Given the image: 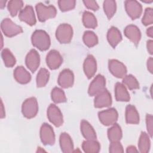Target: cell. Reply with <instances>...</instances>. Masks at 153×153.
Instances as JSON below:
<instances>
[{"label":"cell","instance_id":"cell-24","mask_svg":"<svg viewBox=\"0 0 153 153\" xmlns=\"http://www.w3.org/2000/svg\"><path fill=\"white\" fill-rule=\"evenodd\" d=\"M139 115L136 108L132 105H128L126 108V121L128 124H138Z\"/></svg>","mask_w":153,"mask_h":153},{"label":"cell","instance_id":"cell-11","mask_svg":"<svg viewBox=\"0 0 153 153\" xmlns=\"http://www.w3.org/2000/svg\"><path fill=\"white\" fill-rule=\"evenodd\" d=\"M108 68L110 72L118 78H123L127 72L126 66L122 62L115 59H111L109 61Z\"/></svg>","mask_w":153,"mask_h":153},{"label":"cell","instance_id":"cell-40","mask_svg":"<svg viewBox=\"0 0 153 153\" xmlns=\"http://www.w3.org/2000/svg\"><path fill=\"white\" fill-rule=\"evenodd\" d=\"M83 3L84 4L85 6L87 8L93 10V11H96L99 8V5L97 4V2H96L95 1H92V0L83 1Z\"/></svg>","mask_w":153,"mask_h":153},{"label":"cell","instance_id":"cell-20","mask_svg":"<svg viewBox=\"0 0 153 153\" xmlns=\"http://www.w3.org/2000/svg\"><path fill=\"white\" fill-rule=\"evenodd\" d=\"M59 143L61 150L63 152H72L74 150V144L71 136L67 133H62L60 138Z\"/></svg>","mask_w":153,"mask_h":153},{"label":"cell","instance_id":"cell-5","mask_svg":"<svg viewBox=\"0 0 153 153\" xmlns=\"http://www.w3.org/2000/svg\"><path fill=\"white\" fill-rule=\"evenodd\" d=\"M1 28L4 34L8 37H13L23 32L22 27L9 18H5L1 22Z\"/></svg>","mask_w":153,"mask_h":153},{"label":"cell","instance_id":"cell-29","mask_svg":"<svg viewBox=\"0 0 153 153\" xmlns=\"http://www.w3.org/2000/svg\"><path fill=\"white\" fill-rule=\"evenodd\" d=\"M1 57L6 67L12 68L15 65L16 59L9 49L4 48L2 50L1 52Z\"/></svg>","mask_w":153,"mask_h":153},{"label":"cell","instance_id":"cell-16","mask_svg":"<svg viewBox=\"0 0 153 153\" xmlns=\"http://www.w3.org/2000/svg\"><path fill=\"white\" fill-rule=\"evenodd\" d=\"M19 18L21 21L26 23L30 26H33L36 23L34 11L32 7L30 5L26 6L20 11Z\"/></svg>","mask_w":153,"mask_h":153},{"label":"cell","instance_id":"cell-23","mask_svg":"<svg viewBox=\"0 0 153 153\" xmlns=\"http://www.w3.org/2000/svg\"><path fill=\"white\" fill-rule=\"evenodd\" d=\"M107 39L109 44L113 48H115L122 40V36L120 31L117 27L112 26L108 31Z\"/></svg>","mask_w":153,"mask_h":153},{"label":"cell","instance_id":"cell-46","mask_svg":"<svg viewBox=\"0 0 153 153\" xmlns=\"http://www.w3.org/2000/svg\"><path fill=\"white\" fill-rule=\"evenodd\" d=\"M5 3H6V1H4V0L0 1V7H1V9H2V8L5 7Z\"/></svg>","mask_w":153,"mask_h":153},{"label":"cell","instance_id":"cell-35","mask_svg":"<svg viewBox=\"0 0 153 153\" xmlns=\"http://www.w3.org/2000/svg\"><path fill=\"white\" fill-rule=\"evenodd\" d=\"M123 84L129 90H135L139 88V84L136 78L132 75H126L123 79Z\"/></svg>","mask_w":153,"mask_h":153},{"label":"cell","instance_id":"cell-3","mask_svg":"<svg viewBox=\"0 0 153 153\" xmlns=\"http://www.w3.org/2000/svg\"><path fill=\"white\" fill-rule=\"evenodd\" d=\"M73 36L72 26L67 23L60 25L56 30V37L61 44H68Z\"/></svg>","mask_w":153,"mask_h":153},{"label":"cell","instance_id":"cell-6","mask_svg":"<svg viewBox=\"0 0 153 153\" xmlns=\"http://www.w3.org/2000/svg\"><path fill=\"white\" fill-rule=\"evenodd\" d=\"M98 117L100 123L103 125L108 126L116 123L118 120V114L115 108H111L99 112Z\"/></svg>","mask_w":153,"mask_h":153},{"label":"cell","instance_id":"cell-1","mask_svg":"<svg viewBox=\"0 0 153 153\" xmlns=\"http://www.w3.org/2000/svg\"><path fill=\"white\" fill-rule=\"evenodd\" d=\"M32 45L41 51L47 50L51 44L48 33L42 30H36L32 35Z\"/></svg>","mask_w":153,"mask_h":153},{"label":"cell","instance_id":"cell-37","mask_svg":"<svg viewBox=\"0 0 153 153\" xmlns=\"http://www.w3.org/2000/svg\"><path fill=\"white\" fill-rule=\"evenodd\" d=\"M142 23L145 26H148L153 23V10L151 8H146L145 10Z\"/></svg>","mask_w":153,"mask_h":153},{"label":"cell","instance_id":"cell-18","mask_svg":"<svg viewBox=\"0 0 153 153\" xmlns=\"http://www.w3.org/2000/svg\"><path fill=\"white\" fill-rule=\"evenodd\" d=\"M124 35L134 44L137 45L141 38V32L139 29L135 25H129L127 26L124 30Z\"/></svg>","mask_w":153,"mask_h":153},{"label":"cell","instance_id":"cell-44","mask_svg":"<svg viewBox=\"0 0 153 153\" xmlns=\"http://www.w3.org/2000/svg\"><path fill=\"white\" fill-rule=\"evenodd\" d=\"M146 35L149 37L152 38V35H153V27H150L147 29V30H146Z\"/></svg>","mask_w":153,"mask_h":153},{"label":"cell","instance_id":"cell-31","mask_svg":"<svg viewBox=\"0 0 153 153\" xmlns=\"http://www.w3.org/2000/svg\"><path fill=\"white\" fill-rule=\"evenodd\" d=\"M83 41L88 47H93L98 43V38L97 35L92 31L87 30L83 35Z\"/></svg>","mask_w":153,"mask_h":153},{"label":"cell","instance_id":"cell-43","mask_svg":"<svg viewBox=\"0 0 153 153\" xmlns=\"http://www.w3.org/2000/svg\"><path fill=\"white\" fill-rule=\"evenodd\" d=\"M127 152H137L138 150L134 146H129L126 149Z\"/></svg>","mask_w":153,"mask_h":153},{"label":"cell","instance_id":"cell-12","mask_svg":"<svg viewBox=\"0 0 153 153\" xmlns=\"http://www.w3.org/2000/svg\"><path fill=\"white\" fill-rule=\"evenodd\" d=\"M112 104V97L110 93L105 88L95 96L94 105L96 108L108 107Z\"/></svg>","mask_w":153,"mask_h":153},{"label":"cell","instance_id":"cell-26","mask_svg":"<svg viewBox=\"0 0 153 153\" xmlns=\"http://www.w3.org/2000/svg\"><path fill=\"white\" fill-rule=\"evenodd\" d=\"M122 136L121 128L117 123L114 124L108 130V137L111 142L120 141L122 138Z\"/></svg>","mask_w":153,"mask_h":153},{"label":"cell","instance_id":"cell-32","mask_svg":"<svg viewBox=\"0 0 153 153\" xmlns=\"http://www.w3.org/2000/svg\"><path fill=\"white\" fill-rule=\"evenodd\" d=\"M103 10L109 19H111L115 14L117 10L116 2L114 0H106L103 2Z\"/></svg>","mask_w":153,"mask_h":153},{"label":"cell","instance_id":"cell-13","mask_svg":"<svg viewBox=\"0 0 153 153\" xmlns=\"http://www.w3.org/2000/svg\"><path fill=\"white\" fill-rule=\"evenodd\" d=\"M25 63L32 72L37 70L40 63V56L36 50L32 49L29 51L25 58Z\"/></svg>","mask_w":153,"mask_h":153},{"label":"cell","instance_id":"cell-2","mask_svg":"<svg viewBox=\"0 0 153 153\" xmlns=\"http://www.w3.org/2000/svg\"><path fill=\"white\" fill-rule=\"evenodd\" d=\"M22 112L23 116L27 118L35 117L38 112V104L36 99L31 97L26 99L22 104Z\"/></svg>","mask_w":153,"mask_h":153},{"label":"cell","instance_id":"cell-17","mask_svg":"<svg viewBox=\"0 0 153 153\" xmlns=\"http://www.w3.org/2000/svg\"><path fill=\"white\" fill-rule=\"evenodd\" d=\"M83 69L86 76L90 79L92 78L97 71L96 60L92 55H88L85 58L84 64Z\"/></svg>","mask_w":153,"mask_h":153},{"label":"cell","instance_id":"cell-14","mask_svg":"<svg viewBox=\"0 0 153 153\" xmlns=\"http://www.w3.org/2000/svg\"><path fill=\"white\" fill-rule=\"evenodd\" d=\"M46 63L50 69L54 70L59 68L62 64L63 58L59 51L52 50L46 56Z\"/></svg>","mask_w":153,"mask_h":153},{"label":"cell","instance_id":"cell-33","mask_svg":"<svg viewBox=\"0 0 153 153\" xmlns=\"http://www.w3.org/2000/svg\"><path fill=\"white\" fill-rule=\"evenodd\" d=\"M23 6V2L20 0H12L8 2L7 8L12 17L16 16L18 12L22 10Z\"/></svg>","mask_w":153,"mask_h":153},{"label":"cell","instance_id":"cell-30","mask_svg":"<svg viewBox=\"0 0 153 153\" xmlns=\"http://www.w3.org/2000/svg\"><path fill=\"white\" fill-rule=\"evenodd\" d=\"M50 77V72L45 68H41L38 71L36 82L38 87H44L48 82Z\"/></svg>","mask_w":153,"mask_h":153},{"label":"cell","instance_id":"cell-10","mask_svg":"<svg viewBox=\"0 0 153 153\" xmlns=\"http://www.w3.org/2000/svg\"><path fill=\"white\" fill-rule=\"evenodd\" d=\"M124 5L126 11L131 19H136L141 16L142 13V7L141 4L137 1H126Z\"/></svg>","mask_w":153,"mask_h":153},{"label":"cell","instance_id":"cell-8","mask_svg":"<svg viewBox=\"0 0 153 153\" xmlns=\"http://www.w3.org/2000/svg\"><path fill=\"white\" fill-rule=\"evenodd\" d=\"M47 117L49 121L56 127H60L63 124V118L60 109L54 104H51L47 109Z\"/></svg>","mask_w":153,"mask_h":153},{"label":"cell","instance_id":"cell-42","mask_svg":"<svg viewBox=\"0 0 153 153\" xmlns=\"http://www.w3.org/2000/svg\"><path fill=\"white\" fill-rule=\"evenodd\" d=\"M146 47L148 51L150 54L153 53V41L152 40H148L146 43Z\"/></svg>","mask_w":153,"mask_h":153},{"label":"cell","instance_id":"cell-9","mask_svg":"<svg viewBox=\"0 0 153 153\" xmlns=\"http://www.w3.org/2000/svg\"><path fill=\"white\" fill-rule=\"evenodd\" d=\"M105 85L106 79L105 77L99 74L90 83L88 89V93L90 96H96L105 89Z\"/></svg>","mask_w":153,"mask_h":153},{"label":"cell","instance_id":"cell-25","mask_svg":"<svg viewBox=\"0 0 153 153\" xmlns=\"http://www.w3.org/2000/svg\"><path fill=\"white\" fill-rule=\"evenodd\" d=\"M151 147V141L149 134L145 132H142L139 139L138 148L141 153H147Z\"/></svg>","mask_w":153,"mask_h":153},{"label":"cell","instance_id":"cell-7","mask_svg":"<svg viewBox=\"0 0 153 153\" xmlns=\"http://www.w3.org/2000/svg\"><path fill=\"white\" fill-rule=\"evenodd\" d=\"M40 139L44 145H53L55 143V134L52 127L47 123L42 124L40 128Z\"/></svg>","mask_w":153,"mask_h":153},{"label":"cell","instance_id":"cell-28","mask_svg":"<svg viewBox=\"0 0 153 153\" xmlns=\"http://www.w3.org/2000/svg\"><path fill=\"white\" fill-rule=\"evenodd\" d=\"M82 23L87 28L94 29L97 25V22L94 15L89 11H84L82 14Z\"/></svg>","mask_w":153,"mask_h":153},{"label":"cell","instance_id":"cell-36","mask_svg":"<svg viewBox=\"0 0 153 153\" xmlns=\"http://www.w3.org/2000/svg\"><path fill=\"white\" fill-rule=\"evenodd\" d=\"M76 1L74 0H60L58 1L59 7L62 11H67L74 9Z\"/></svg>","mask_w":153,"mask_h":153},{"label":"cell","instance_id":"cell-38","mask_svg":"<svg viewBox=\"0 0 153 153\" xmlns=\"http://www.w3.org/2000/svg\"><path fill=\"white\" fill-rule=\"evenodd\" d=\"M109 152H111V153H115V152L119 153V152H123L124 149L120 141H116V142H111V144L109 145Z\"/></svg>","mask_w":153,"mask_h":153},{"label":"cell","instance_id":"cell-39","mask_svg":"<svg viewBox=\"0 0 153 153\" xmlns=\"http://www.w3.org/2000/svg\"><path fill=\"white\" fill-rule=\"evenodd\" d=\"M146 125L149 136L152 137L153 133V118L151 114H147L146 116Z\"/></svg>","mask_w":153,"mask_h":153},{"label":"cell","instance_id":"cell-21","mask_svg":"<svg viewBox=\"0 0 153 153\" xmlns=\"http://www.w3.org/2000/svg\"><path fill=\"white\" fill-rule=\"evenodd\" d=\"M81 132L87 140H96V133L93 127L86 120H82L80 124Z\"/></svg>","mask_w":153,"mask_h":153},{"label":"cell","instance_id":"cell-45","mask_svg":"<svg viewBox=\"0 0 153 153\" xmlns=\"http://www.w3.org/2000/svg\"><path fill=\"white\" fill-rule=\"evenodd\" d=\"M1 118H3L4 117H5V110H4V105H3V103H2V101L1 100Z\"/></svg>","mask_w":153,"mask_h":153},{"label":"cell","instance_id":"cell-34","mask_svg":"<svg viewBox=\"0 0 153 153\" xmlns=\"http://www.w3.org/2000/svg\"><path fill=\"white\" fill-rule=\"evenodd\" d=\"M51 97L53 101L56 103H63L66 101V97L63 90L59 87H54L51 93Z\"/></svg>","mask_w":153,"mask_h":153},{"label":"cell","instance_id":"cell-27","mask_svg":"<svg viewBox=\"0 0 153 153\" xmlns=\"http://www.w3.org/2000/svg\"><path fill=\"white\" fill-rule=\"evenodd\" d=\"M82 148L86 153H97L100 151V145L96 140H86L82 142Z\"/></svg>","mask_w":153,"mask_h":153},{"label":"cell","instance_id":"cell-22","mask_svg":"<svg viewBox=\"0 0 153 153\" xmlns=\"http://www.w3.org/2000/svg\"><path fill=\"white\" fill-rule=\"evenodd\" d=\"M115 99L119 102H128L130 100V94L126 86L120 82H117L115 86Z\"/></svg>","mask_w":153,"mask_h":153},{"label":"cell","instance_id":"cell-15","mask_svg":"<svg viewBox=\"0 0 153 153\" xmlns=\"http://www.w3.org/2000/svg\"><path fill=\"white\" fill-rule=\"evenodd\" d=\"M74 82V75L72 71L69 69H63L59 74L57 82L59 85L63 88H67L73 85Z\"/></svg>","mask_w":153,"mask_h":153},{"label":"cell","instance_id":"cell-4","mask_svg":"<svg viewBox=\"0 0 153 153\" xmlns=\"http://www.w3.org/2000/svg\"><path fill=\"white\" fill-rule=\"evenodd\" d=\"M38 20L44 22L47 20L56 16L57 11L53 5L46 6L41 2L38 3L35 7Z\"/></svg>","mask_w":153,"mask_h":153},{"label":"cell","instance_id":"cell-19","mask_svg":"<svg viewBox=\"0 0 153 153\" xmlns=\"http://www.w3.org/2000/svg\"><path fill=\"white\" fill-rule=\"evenodd\" d=\"M14 78L20 84H26L30 82L31 75L30 73L22 66H19L14 71Z\"/></svg>","mask_w":153,"mask_h":153},{"label":"cell","instance_id":"cell-41","mask_svg":"<svg viewBox=\"0 0 153 153\" xmlns=\"http://www.w3.org/2000/svg\"><path fill=\"white\" fill-rule=\"evenodd\" d=\"M147 68L148 70L152 74L153 71V59L152 57H149L147 60Z\"/></svg>","mask_w":153,"mask_h":153}]
</instances>
